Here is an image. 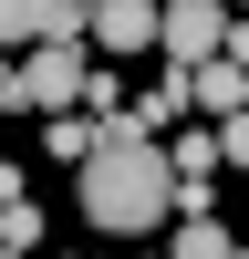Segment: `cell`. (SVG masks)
Segmentation results:
<instances>
[{"mask_svg":"<svg viewBox=\"0 0 249 259\" xmlns=\"http://www.w3.org/2000/svg\"><path fill=\"white\" fill-rule=\"evenodd\" d=\"M73 177H83L73 207L104 228V239H145V228L177 218V177H166V156H156V145H135V135H104Z\"/></svg>","mask_w":249,"mask_h":259,"instance_id":"obj_1","label":"cell"},{"mask_svg":"<svg viewBox=\"0 0 249 259\" xmlns=\"http://www.w3.org/2000/svg\"><path fill=\"white\" fill-rule=\"evenodd\" d=\"M83 73H94V52H83V41H31V52L11 62V104H31V114H73Z\"/></svg>","mask_w":249,"mask_h":259,"instance_id":"obj_2","label":"cell"},{"mask_svg":"<svg viewBox=\"0 0 249 259\" xmlns=\"http://www.w3.org/2000/svg\"><path fill=\"white\" fill-rule=\"evenodd\" d=\"M156 52L177 62V73H197V62L239 52V21H228L218 0H177V11H156Z\"/></svg>","mask_w":249,"mask_h":259,"instance_id":"obj_3","label":"cell"},{"mask_svg":"<svg viewBox=\"0 0 249 259\" xmlns=\"http://www.w3.org/2000/svg\"><path fill=\"white\" fill-rule=\"evenodd\" d=\"M187 114H208V124H249V62H239V52L197 62V73H187Z\"/></svg>","mask_w":249,"mask_h":259,"instance_id":"obj_4","label":"cell"},{"mask_svg":"<svg viewBox=\"0 0 249 259\" xmlns=\"http://www.w3.org/2000/svg\"><path fill=\"white\" fill-rule=\"evenodd\" d=\"M156 52V0H94L83 11V52Z\"/></svg>","mask_w":249,"mask_h":259,"instance_id":"obj_5","label":"cell"},{"mask_svg":"<svg viewBox=\"0 0 249 259\" xmlns=\"http://www.w3.org/2000/svg\"><path fill=\"white\" fill-rule=\"evenodd\" d=\"M166 259H239V249H228V228L208 218V207H177V249Z\"/></svg>","mask_w":249,"mask_h":259,"instance_id":"obj_6","label":"cell"},{"mask_svg":"<svg viewBox=\"0 0 249 259\" xmlns=\"http://www.w3.org/2000/svg\"><path fill=\"white\" fill-rule=\"evenodd\" d=\"M104 145V124H83V114H42V156H62V166H83Z\"/></svg>","mask_w":249,"mask_h":259,"instance_id":"obj_7","label":"cell"},{"mask_svg":"<svg viewBox=\"0 0 249 259\" xmlns=\"http://www.w3.org/2000/svg\"><path fill=\"white\" fill-rule=\"evenodd\" d=\"M0 259H11V249H0Z\"/></svg>","mask_w":249,"mask_h":259,"instance_id":"obj_8","label":"cell"}]
</instances>
